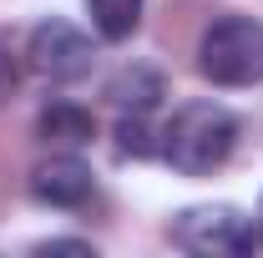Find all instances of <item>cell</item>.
Returning a JSON list of instances; mask_svg holds the SVG:
<instances>
[{"label":"cell","mask_w":263,"mask_h":258,"mask_svg":"<svg viewBox=\"0 0 263 258\" xmlns=\"http://www.w3.org/2000/svg\"><path fill=\"white\" fill-rule=\"evenodd\" d=\"M238 147V117L218 101H187L162 127V157L182 177H208L233 157Z\"/></svg>","instance_id":"obj_1"},{"label":"cell","mask_w":263,"mask_h":258,"mask_svg":"<svg viewBox=\"0 0 263 258\" xmlns=\"http://www.w3.org/2000/svg\"><path fill=\"white\" fill-rule=\"evenodd\" d=\"M197 71L213 86H258L263 81V21L223 15L197 41Z\"/></svg>","instance_id":"obj_2"},{"label":"cell","mask_w":263,"mask_h":258,"mask_svg":"<svg viewBox=\"0 0 263 258\" xmlns=\"http://www.w3.org/2000/svg\"><path fill=\"white\" fill-rule=\"evenodd\" d=\"M172 243L197 258H243L253 248H263L258 223H248L228 202H202V208L177 213L172 218Z\"/></svg>","instance_id":"obj_3"},{"label":"cell","mask_w":263,"mask_h":258,"mask_svg":"<svg viewBox=\"0 0 263 258\" xmlns=\"http://www.w3.org/2000/svg\"><path fill=\"white\" fill-rule=\"evenodd\" d=\"M91 61H97L91 35L76 31L71 21H41L26 41V66L51 86H71V81L91 76Z\"/></svg>","instance_id":"obj_4"},{"label":"cell","mask_w":263,"mask_h":258,"mask_svg":"<svg viewBox=\"0 0 263 258\" xmlns=\"http://www.w3.org/2000/svg\"><path fill=\"white\" fill-rule=\"evenodd\" d=\"M31 197L46 208H86L97 197V177L76 152H56L31 172Z\"/></svg>","instance_id":"obj_5"},{"label":"cell","mask_w":263,"mask_h":258,"mask_svg":"<svg viewBox=\"0 0 263 258\" xmlns=\"http://www.w3.org/2000/svg\"><path fill=\"white\" fill-rule=\"evenodd\" d=\"M35 137L41 142H51V147H86L91 137H97V117L86 112V106H76V101H51L41 117H35Z\"/></svg>","instance_id":"obj_6"},{"label":"cell","mask_w":263,"mask_h":258,"mask_svg":"<svg viewBox=\"0 0 263 258\" xmlns=\"http://www.w3.org/2000/svg\"><path fill=\"white\" fill-rule=\"evenodd\" d=\"M106 97H111L117 112H157V101L167 97V81H162V71H152V66H127V71L111 76Z\"/></svg>","instance_id":"obj_7"},{"label":"cell","mask_w":263,"mask_h":258,"mask_svg":"<svg viewBox=\"0 0 263 258\" xmlns=\"http://www.w3.org/2000/svg\"><path fill=\"white\" fill-rule=\"evenodd\" d=\"M86 10L101 41H127L142 26V0H86Z\"/></svg>","instance_id":"obj_8"},{"label":"cell","mask_w":263,"mask_h":258,"mask_svg":"<svg viewBox=\"0 0 263 258\" xmlns=\"http://www.w3.org/2000/svg\"><path fill=\"white\" fill-rule=\"evenodd\" d=\"M157 137L162 132L147 127V112H122V122H117V152L122 157H152V152H162Z\"/></svg>","instance_id":"obj_9"},{"label":"cell","mask_w":263,"mask_h":258,"mask_svg":"<svg viewBox=\"0 0 263 258\" xmlns=\"http://www.w3.org/2000/svg\"><path fill=\"white\" fill-rule=\"evenodd\" d=\"M15 81H21V71H15V56H10V51L0 46V101H10Z\"/></svg>","instance_id":"obj_10"},{"label":"cell","mask_w":263,"mask_h":258,"mask_svg":"<svg viewBox=\"0 0 263 258\" xmlns=\"http://www.w3.org/2000/svg\"><path fill=\"white\" fill-rule=\"evenodd\" d=\"M35 253H91V243H81V238H51V243H35Z\"/></svg>","instance_id":"obj_11"},{"label":"cell","mask_w":263,"mask_h":258,"mask_svg":"<svg viewBox=\"0 0 263 258\" xmlns=\"http://www.w3.org/2000/svg\"><path fill=\"white\" fill-rule=\"evenodd\" d=\"M258 238H263V202H258Z\"/></svg>","instance_id":"obj_12"}]
</instances>
